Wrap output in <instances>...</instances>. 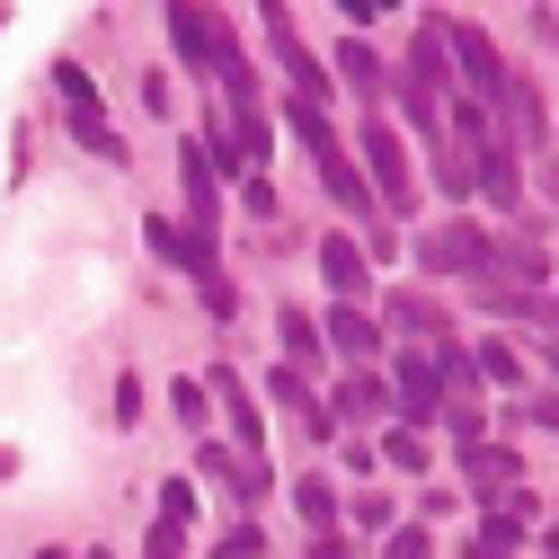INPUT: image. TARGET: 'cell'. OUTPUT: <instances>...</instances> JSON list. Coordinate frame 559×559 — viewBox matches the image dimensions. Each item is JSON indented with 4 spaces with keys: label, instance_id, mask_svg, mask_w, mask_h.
Listing matches in <instances>:
<instances>
[{
    "label": "cell",
    "instance_id": "33",
    "mask_svg": "<svg viewBox=\"0 0 559 559\" xmlns=\"http://www.w3.org/2000/svg\"><path fill=\"white\" fill-rule=\"evenodd\" d=\"M550 365H559V337H550Z\"/></svg>",
    "mask_w": 559,
    "mask_h": 559
},
{
    "label": "cell",
    "instance_id": "11",
    "mask_svg": "<svg viewBox=\"0 0 559 559\" xmlns=\"http://www.w3.org/2000/svg\"><path fill=\"white\" fill-rule=\"evenodd\" d=\"M266 391H275V408H285V417H294L302 436H329V427H337V417H329V408L311 400V382H302L294 365H275V373H266Z\"/></svg>",
    "mask_w": 559,
    "mask_h": 559
},
{
    "label": "cell",
    "instance_id": "16",
    "mask_svg": "<svg viewBox=\"0 0 559 559\" xmlns=\"http://www.w3.org/2000/svg\"><path fill=\"white\" fill-rule=\"evenodd\" d=\"M204 391H223V408H231V436H240V453H258V400H249V382L223 365L214 382H204Z\"/></svg>",
    "mask_w": 559,
    "mask_h": 559
},
{
    "label": "cell",
    "instance_id": "2",
    "mask_svg": "<svg viewBox=\"0 0 559 559\" xmlns=\"http://www.w3.org/2000/svg\"><path fill=\"white\" fill-rule=\"evenodd\" d=\"M365 187H373V204H382V214H408V204H417V178H408V152H400V133L382 124V116H365Z\"/></svg>",
    "mask_w": 559,
    "mask_h": 559
},
{
    "label": "cell",
    "instance_id": "21",
    "mask_svg": "<svg viewBox=\"0 0 559 559\" xmlns=\"http://www.w3.org/2000/svg\"><path fill=\"white\" fill-rule=\"evenodd\" d=\"M479 373L498 382V391H524V356H515V346H498V337L479 346Z\"/></svg>",
    "mask_w": 559,
    "mask_h": 559
},
{
    "label": "cell",
    "instance_id": "17",
    "mask_svg": "<svg viewBox=\"0 0 559 559\" xmlns=\"http://www.w3.org/2000/svg\"><path fill=\"white\" fill-rule=\"evenodd\" d=\"M488 311H507V320H533V329H559V302L550 294H515V285H479Z\"/></svg>",
    "mask_w": 559,
    "mask_h": 559
},
{
    "label": "cell",
    "instance_id": "30",
    "mask_svg": "<svg viewBox=\"0 0 559 559\" xmlns=\"http://www.w3.org/2000/svg\"><path fill=\"white\" fill-rule=\"evenodd\" d=\"M10 471H19V453H10V444H0V479H10Z\"/></svg>",
    "mask_w": 559,
    "mask_h": 559
},
{
    "label": "cell",
    "instance_id": "27",
    "mask_svg": "<svg viewBox=\"0 0 559 559\" xmlns=\"http://www.w3.org/2000/svg\"><path fill=\"white\" fill-rule=\"evenodd\" d=\"M187 515H195V488L169 479V488H160V524H187Z\"/></svg>",
    "mask_w": 559,
    "mask_h": 559
},
{
    "label": "cell",
    "instance_id": "32",
    "mask_svg": "<svg viewBox=\"0 0 559 559\" xmlns=\"http://www.w3.org/2000/svg\"><path fill=\"white\" fill-rule=\"evenodd\" d=\"M36 559H72V550H36Z\"/></svg>",
    "mask_w": 559,
    "mask_h": 559
},
{
    "label": "cell",
    "instance_id": "20",
    "mask_svg": "<svg viewBox=\"0 0 559 559\" xmlns=\"http://www.w3.org/2000/svg\"><path fill=\"white\" fill-rule=\"evenodd\" d=\"M337 408H346V417H391V382H382V373H346V382H337Z\"/></svg>",
    "mask_w": 559,
    "mask_h": 559
},
{
    "label": "cell",
    "instance_id": "10",
    "mask_svg": "<svg viewBox=\"0 0 559 559\" xmlns=\"http://www.w3.org/2000/svg\"><path fill=\"white\" fill-rule=\"evenodd\" d=\"M143 240H152L178 275H195V285H214V275H223V266H214V249H204V240H187V223H160V214H152V223H143Z\"/></svg>",
    "mask_w": 559,
    "mask_h": 559
},
{
    "label": "cell",
    "instance_id": "19",
    "mask_svg": "<svg viewBox=\"0 0 559 559\" xmlns=\"http://www.w3.org/2000/svg\"><path fill=\"white\" fill-rule=\"evenodd\" d=\"M498 116H507V133H515V143H542V133H550V116H542V98H533V81H515V90L498 98Z\"/></svg>",
    "mask_w": 559,
    "mask_h": 559
},
{
    "label": "cell",
    "instance_id": "4",
    "mask_svg": "<svg viewBox=\"0 0 559 559\" xmlns=\"http://www.w3.org/2000/svg\"><path fill=\"white\" fill-rule=\"evenodd\" d=\"M417 266L427 275H488V231L479 223H436L417 240Z\"/></svg>",
    "mask_w": 559,
    "mask_h": 559
},
{
    "label": "cell",
    "instance_id": "24",
    "mask_svg": "<svg viewBox=\"0 0 559 559\" xmlns=\"http://www.w3.org/2000/svg\"><path fill=\"white\" fill-rule=\"evenodd\" d=\"M462 559H515V533H498V524H479V533L462 542Z\"/></svg>",
    "mask_w": 559,
    "mask_h": 559
},
{
    "label": "cell",
    "instance_id": "7",
    "mask_svg": "<svg viewBox=\"0 0 559 559\" xmlns=\"http://www.w3.org/2000/svg\"><path fill=\"white\" fill-rule=\"evenodd\" d=\"M53 90H62V107H72V133H81L90 152L116 160V133H107V116H98V90L81 81V62H53Z\"/></svg>",
    "mask_w": 559,
    "mask_h": 559
},
{
    "label": "cell",
    "instance_id": "25",
    "mask_svg": "<svg viewBox=\"0 0 559 559\" xmlns=\"http://www.w3.org/2000/svg\"><path fill=\"white\" fill-rule=\"evenodd\" d=\"M294 498H302V515H311V524H329V515H337V498H329V479H294Z\"/></svg>",
    "mask_w": 559,
    "mask_h": 559
},
{
    "label": "cell",
    "instance_id": "18",
    "mask_svg": "<svg viewBox=\"0 0 559 559\" xmlns=\"http://www.w3.org/2000/svg\"><path fill=\"white\" fill-rule=\"evenodd\" d=\"M275 320H285V365H294V373H302V382H311V365H320V356H329V337H320V329H311V311H275Z\"/></svg>",
    "mask_w": 559,
    "mask_h": 559
},
{
    "label": "cell",
    "instance_id": "23",
    "mask_svg": "<svg viewBox=\"0 0 559 559\" xmlns=\"http://www.w3.org/2000/svg\"><path fill=\"white\" fill-rule=\"evenodd\" d=\"M382 559H436V542H427V524H391V542H382Z\"/></svg>",
    "mask_w": 559,
    "mask_h": 559
},
{
    "label": "cell",
    "instance_id": "8",
    "mask_svg": "<svg viewBox=\"0 0 559 559\" xmlns=\"http://www.w3.org/2000/svg\"><path fill=\"white\" fill-rule=\"evenodd\" d=\"M391 408L408 417V436L427 427V417H444V382H436V365H427V356H400V382H391Z\"/></svg>",
    "mask_w": 559,
    "mask_h": 559
},
{
    "label": "cell",
    "instance_id": "9",
    "mask_svg": "<svg viewBox=\"0 0 559 559\" xmlns=\"http://www.w3.org/2000/svg\"><path fill=\"white\" fill-rule=\"evenodd\" d=\"M266 36H275V53H285V72H294V107H329V72L302 53V36H294L285 10H266Z\"/></svg>",
    "mask_w": 559,
    "mask_h": 559
},
{
    "label": "cell",
    "instance_id": "12",
    "mask_svg": "<svg viewBox=\"0 0 559 559\" xmlns=\"http://www.w3.org/2000/svg\"><path fill=\"white\" fill-rule=\"evenodd\" d=\"M337 81H346V90H356V98H365V116H373V98L391 90V81H382V62H373V45H365V36H346V45H337Z\"/></svg>",
    "mask_w": 559,
    "mask_h": 559
},
{
    "label": "cell",
    "instance_id": "1",
    "mask_svg": "<svg viewBox=\"0 0 559 559\" xmlns=\"http://www.w3.org/2000/svg\"><path fill=\"white\" fill-rule=\"evenodd\" d=\"M285 124H294V143L311 152V169H320V187H329V195H337V204H346V214H356V223H373L382 204H373V187H365V169H356V160L337 152V133H329V116H320V107H294V98H285Z\"/></svg>",
    "mask_w": 559,
    "mask_h": 559
},
{
    "label": "cell",
    "instance_id": "14",
    "mask_svg": "<svg viewBox=\"0 0 559 559\" xmlns=\"http://www.w3.org/2000/svg\"><path fill=\"white\" fill-rule=\"evenodd\" d=\"M365 266H373V258L346 240V231H329V240H320V275H329L337 294H365Z\"/></svg>",
    "mask_w": 559,
    "mask_h": 559
},
{
    "label": "cell",
    "instance_id": "5",
    "mask_svg": "<svg viewBox=\"0 0 559 559\" xmlns=\"http://www.w3.org/2000/svg\"><path fill=\"white\" fill-rule=\"evenodd\" d=\"M169 36H178L187 62H214V72H223V62H240L231 19H214V10H187V0H178V10H169Z\"/></svg>",
    "mask_w": 559,
    "mask_h": 559
},
{
    "label": "cell",
    "instance_id": "31",
    "mask_svg": "<svg viewBox=\"0 0 559 559\" xmlns=\"http://www.w3.org/2000/svg\"><path fill=\"white\" fill-rule=\"evenodd\" d=\"M550 559H559V507H550Z\"/></svg>",
    "mask_w": 559,
    "mask_h": 559
},
{
    "label": "cell",
    "instance_id": "26",
    "mask_svg": "<svg viewBox=\"0 0 559 559\" xmlns=\"http://www.w3.org/2000/svg\"><path fill=\"white\" fill-rule=\"evenodd\" d=\"M382 453H391V462H400V471H427V444H417V436H408V427H391V436H382Z\"/></svg>",
    "mask_w": 559,
    "mask_h": 559
},
{
    "label": "cell",
    "instance_id": "29",
    "mask_svg": "<svg viewBox=\"0 0 559 559\" xmlns=\"http://www.w3.org/2000/svg\"><path fill=\"white\" fill-rule=\"evenodd\" d=\"M143 559H187V542H178V524H152V542H143Z\"/></svg>",
    "mask_w": 559,
    "mask_h": 559
},
{
    "label": "cell",
    "instance_id": "6",
    "mask_svg": "<svg viewBox=\"0 0 559 559\" xmlns=\"http://www.w3.org/2000/svg\"><path fill=\"white\" fill-rule=\"evenodd\" d=\"M178 195H187V240L214 249V231H223V195H214V160H204L195 143L178 152Z\"/></svg>",
    "mask_w": 559,
    "mask_h": 559
},
{
    "label": "cell",
    "instance_id": "28",
    "mask_svg": "<svg viewBox=\"0 0 559 559\" xmlns=\"http://www.w3.org/2000/svg\"><path fill=\"white\" fill-rule=\"evenodd\" d=\"M214 559H258V524H231V533L214 542Z\"/></svg>",
    "mask_w": 559,
    "mask_h": 559
},
{
    "label": "cell",
    "instance_id": "3",
    "mask_svg": "<svg viewBox=\"0 0 559 559\" xmlns=\"http://www.w3.org/2000/svg\"><path fill=\"white\" fill-rule=\"evenodd\" d=\"M444 27V53L462 62V72H471V90H479V107H498L507 90H515V72H507V62H498V45H488L471 19H436Z\"/></svg>",
    "mask_w": 559,
    "mask_h": 559
},
{
    "label": "cell",
    "instance_id": "13",
    "mask_svg": "<svg viewBox=\"0 0 559 559\" xmlns=\"http://www.w3.org/2000/svg\"><path fill=\"white\" fill-rule=\"evenodd\" d=\"M320 337H329V346H346V356H356V365H365V356H373V346H382V320H373V311H356V302H337Z\"/></svg>",
    "mask_w": 559,
    "mask_h": 559
},
{
    "label": "cell",
    "instance_id": "15",
    "mask_svg": "<svg viewBox=\"0 0 559 559\" xmlns=\"http://www.w3.org/2000/svg\"><path fill=\"white\" fill-rule=\"evenodd\" d=\"M462 479L479 488V498H507V479H515V453H507V444H471V453H462Z\"/></svg>",
    "mask_w": 559,
    "mask_h": 559
},
{
    "label": "cell",
    "instance_id": "22",
    "mask_svg": "<svg viewBox=\"0 0 559 559\" xmlns=\"http://www.w3.org/2000/svg\"><path fill=\"white\" fill-rule=\"evenodd\" d=\"M391 320H400V329H417V337H444V320H436V302H427V294H391Z\"/></svg>",
    "mask_w": 559,
    "mask_h": 559
}]
</instances>
